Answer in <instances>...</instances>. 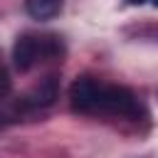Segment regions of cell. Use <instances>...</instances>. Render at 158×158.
I'll list each match as a JSON object with an SVG mask.
<instances>
[{
    "label": "cell",
    "instance_id": "cell-2",
    "mask_svg": "<svg viewBox=\"0 0 158 158\" xmlns=\"http://www.w3.org/2000/svg\"><path fill=\"white\" fill-rule=\"evenodd\" d=\"M99 114H111V116H126L136 118L141 114V104L133 96L131 89L116 86V84H104L101 101H99Z\"/></svg>",
    "mask_w": 158,
    "mask_h": 158
},
{
    "label": "cell",
    "instance_id": "cell-3",
    "mask_svg": "<svg viewBox=\"0 0 158 158\" xmlns=\"http://www.w3.org/2000/svg\"><path fill=\"white\" fill-rule=\"evenodd\" d=\"M101 91H104V81L94 79V77H77L69 86L72 109L79 114H99Z\"/></svg>",
    "mask_w": 158,
    "mask_h": 158
},
{
    "label": "cell",
    "instance_id": "cell-6",
    "mask_svg": "<svg viewBox=\"0 0 158 158\" xmlns=\"http://www.w3.org/2000/svg\"><path fill=\"white\" fill-rule=\"evenodd\" d=\"M2 126H5V118H2V116H0V128H2Z\"/></svg>",
    "mask_w": 158,
    "mask_h": 158
},
{
    "label": "cell",
    "instance_id": "cell-1",
    "mask_svg": "<svg viewBox=\"0 0 158 158\" xmlns=\"http://www.w3.org/2000/svg\"><path fill=\"white\" fill-rule=\"evenodd\" d=\"M57 52H59V44H57L54 37L22 35V37H17V42H15L12 59H15V67H17L20 72H27V69H32L40 59L54 57Z\"/></svg>",
    "mask_w": 158,
    "mask_h": 158
},
{
    "label": "cell",
    "instance_id": "cell-5",
    "mask_svg": "<svg viewBox=\"0 0 158 158\" xmlns=\"http://www.w3.org/2000/svg\"><path fill=\"white\" fill-rule=\"evenodd\" d=\"M7 91H10V74H7V69H5V64L0 59V99L7 96Z\"/></svg>",
    "mask_w": 158,
    "mask_h": 158
},
{
    "label": "cell",
    "instance_id": "cell-4",
    "mask_svg": "<svg viewBox=\"0 0 158 158\" xmlns=\"http://www.w3.org/2000/svg\"><path fill=\"white\" fill-rule=\"evenodd\" d=\"M25 10L35 17V20H52L54 15H59L62 5L54 2V0H30L25 5Z\"/></svg>",
    "mask_w": 158,
    "mask_h": 158
}]
</instances>
